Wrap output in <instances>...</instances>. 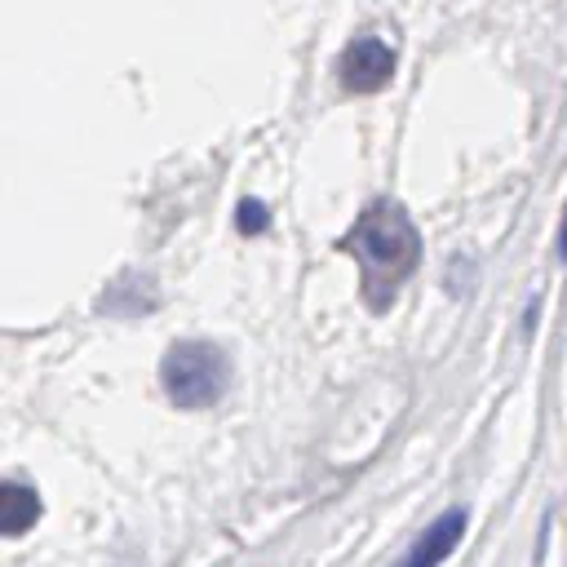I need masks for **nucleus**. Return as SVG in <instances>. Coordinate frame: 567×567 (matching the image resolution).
Listing matches in <instances>:
<instances>
[{
	"label": "nucleus",
	"mask_w": 567,
	"mask_h": 567,
	"mask_svg": "<svg viewBox=\"0 0 567 567\" xmlns=\"http://www.w3.org/2000/svg\"><path fill=\"white\" fill-rule=\"evenodd\" d=\"M346 252L359 261L363 275V297L372 310H385L399 292V284L416 270L421 257V235L412 226V217L399 204H368L359 213V221L346 235Z\"/></svg>",
	"instance_id": "nucleus-1"
},
{
	"label": "nucleus",
	"mask_w": 567,
	"mask_h": 567,
	"mask_svg": "<svg viewBox=\"0 0 567 567\" xmlns=\"http://www.w3.org/2000/svg\"><path fill=\"white\" fill-rule=\"evenodd\" d=\"M159 381L177 408H208L230 385V359L221 346L190 337V341L168 346V354L159 363Z\"/></svg>",
	"instance_id": "nucleus-2"
},
{
	"label": "nucleus",
	"mask_w": 567,
	"mask_h": 567,
	"mask_svg": "<svg viewBox=\"0 0 567 567\" xmlns=\"http://www.w3.org/2000/svg\"><path fill=\"white\" fill-rule=\"evenodd\" d=\"M337 71L350 93H377L394 80V49L381 35H359L354 44H346Z\"/></svg>",
	"instance_id": "nucleus-3"
},
{
	"label": "nucleus",
	"mask_w": 567,
	"mask_h": 567,
	"mask_svg": "<svg viewBox=\"0 0 567 567\" xmlns=\"http://www.w3.org/2000/svg\"><path fill=\"white\" fill-rule=\"evenodd\" d=\"M461 536H465V509L452 505V509H443V514L412 540V549H408L394 567H439V563L461 545Z\"/></svg>",
	"instance_id": "nucleus-4"
},
{
	"label": "nucleus",
	"mask_w": 567,
	"mask_h": 567,
	"mask_svg": "<svg viewBox=\"0 0 567 567\" xmlns=\"http://www.w3.org/2000/svg\"><path fill=\"white\" fill-rule=\"evenodd\" d=\"M35 518H40V496L22 483H4L0 487V527H4V536H22Z\"/></svg>",
	"instance_id": "nucleus-5"
},
{
	"label": "nucleus",
	"mask_w": 567,
	"mask_h": 567,
	"mask_svg": "<svg viewBox=\"0 0 567 567\" xmlns=\"http://www.w3.org/2000/svg\"><path fill=\"white\" fill-rule=\"evenodd\" d=\"M261 226V204H239V230H257Z\"/></svg>",
	"instance_id": "nucleus-6"
},
{
	"label": "nucleus",
	"mask_w": 567,
	"mask_h": 567,
	"mask_svg": "<svg viewBox=\"0 0 567 567\" xmlns=\"http://www.w3.org/2000/svg\"><path fill=\"white\" fill-rule=\"evenodd\" d=\"M558 252L567 257V208H563V230H558Z\"/></svg>",
	"instance_id": "nucleus-7"
}]
</instances>
